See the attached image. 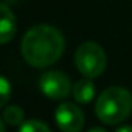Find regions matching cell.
Listing matches in <instances>:
<instances>
[{"instance_id": "cell-1", "label": "cell", "mask_w": 132, "mask_h": 132, "mask_svg": "<svg viewBox=\"0 0 132 132\" xmlns=\"http://www.w3.org/2000/svg\"><path fill=\"white\" fill-rule=\"evenodd\" d=\"M65 40L62 33L51 25L30 28L20 44V53L27 64L34 69H45L54 64L64 53Z\"/></svg>"}, {"instance_id": "cell-2", "label": "cell", "mask_w": 132, "mask_h": 132, "mask_svg": "<svg viewBox=\"0 0 132 132\" xmlns=\"http://www.w3.org/2000/svg\"><path fill=\"white\" fill-rule=\"evenodd\" d=\"M132 112V93L124 87H109L100 93L95 113L100 121L106 124H118L124 121Z\"/></svg>"}, {"instance_id": "cell-3", "label": "cell", "mask_w": 132, "mask_h": 132, "mask_svg": "<svg viewBox=\"0 0 132 132\" xmlns=\"http://www.w3.org/2000/svg\"><path fill=\"white\" fill-rule=\"evenodd\" d=\"M106 53L103 47L96 42H84L78 47L75 53V65L81 75L86 78H98L106 69Z\"/></svg>"}, {"instance_id": "cell-4", "label": "cell", "mask_w": 132, "mask_h": 132, "mask_svg": "<svg viewBox=\"0 0 132 132\" xmlns=\"http://www.w3.org/2000/svg\"><path fill=\"white\" fill-rule=\"evenodd\" d=\"M39 89L45 96L51 100H64L70 95V92H73L70 78L65 73L56 70H50L40 75Z\"/></svg>"}, {"instance_id": "cell-5", "label": "cell", "mask_w": 132, "mask_h": 132, "mask_svg": "<svg viewBox=\"0 0 132 132\" xmlns=\"http://www.w3.org/2000/svg\"><path fill=\"white\" fill-rule=\"evenodd\" d=\"M54 120L62 132H79L84 127V113L73 103H62L56 109Z\"/></svg>"}, {"instance_id": "cell-6", "label": "cell", "mask_w": 132, "mask_h": 132, "mask_svg": "<svg viewBox=\"0 0 132 132\" xmlns=\"http://www.w3.org/2000/svg\"><path fill=\"white\" fill-rule=\"evenodd\" d=\"M0 13H2V19H0V42L5 45L16 34V19L6 3L0 5Z\"/></svg>"}, {"instance_id": "cell-7", "label": "cell", "mask_w": 132, "mask_h": 132, "mask_svg": "<svg viewBox=\"0 0 132 132\" xmlns=\"http://www.w3.org/2000/svg\"><path fill=\"white\" fill-rule=\"evenodd\" d=\"M73 98L79 104H87L95 98V86L92 78H84L73 86Z\"/></svg>"}, {"instance_id": "cell-8", "label": "cell", "mask_w": 132, "mask_h": 132, "mask_svg": "<svg viewBox=\"0 0 132 132\" xmlns=\"http://www.w3.org/2000/svg\"><path fill=\"white\" fill-rule=\"evenodd\" d=\"M2 118L6 124L10 126H17L23 123V110L19 106H8L3 109Z\"/></svg>"}, {"instance_id": "cell-9", "label": "cell", "mask_w": 132, "mask_h": 132, "mask_svg": "<svg viewBox=\"0 0 132 132\" xmlns=\"http://www.w3.org/2000/svg\"><path fill=\"white\" fill-rule=\"evenodd\" d=\"M19 132H51L50 127L39 120H28L25 123H22Z\"/></svg>"}, {"instance_id": "cell-10", "label": "cell", "mask_w": 132, "mask_h": 132, "mask_svg": "<svg viewBox=\"0 0 132 132\" xmlns=\"http://www.w3.org/2000/svg\"><path fill=\"white\" fill-rule=\"evenodd\" d=\"M0 93H2V96H0V106L5 107L8 100H10V95H11V86L5 76L0 78Z\"/></svg>"}, {"instance_id": "cell-11", "label": "cell", "mask_w": 132, "mask_h": 132, "mask_svg": "<svg viewBox=\"0 0 132 132\" xmlns=\"http://www.w3.org/2000/svg\"><path fill=\"white\" fill-rule=\"evenodd\" d=\"M117 132H132V126H121Z\"/></svg>"}, {"instance_id": "cell-12", "label": "cell", "mask_w": 132, "mask_h": 132, "mask_svg": "<svg viewBox=\"0 0 132 132\" xmlns=\"http://www.w3.org/2000/svg\"><path fill=\"white\" fill-rule=\"evenodd\" d=\"M89 132H107V130L103 129V127H93V129H90Z\"/></svg>"}, {"instance_id": "cell-13", "label": "cell", "mask_w": 132, "mask_h": 132, "mask_svg": "<svg viewBox=\"0 0 132 132\" xmlns=\"http://www.w3.org/2000/svg\"><path fill=\"white\" fill-rule=\"evenodd\" d=\"M0 132H5V121L0 123Z\"/></svg>"}]
</instances>
